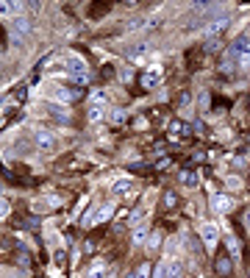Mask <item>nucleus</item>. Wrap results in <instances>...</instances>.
<instances>
[{
	"mask_svg": "<svg viewBox=\"0 0 250 278\" xmlns=\"http://www.w3.org/2000/svg\"><path fill=\"white\" fill-rule=\"evenodd\" d=\"M200 239H203V245H206L208 250H214L217 239H220V228H217L214 222H203L200 225Z\"/></svg>",
	"mask_w": 250,
	"mask_h": 278,
	"instance_id": "1",
	"label": "nucleus"
},
{
	"mask_svg": "<svg viewBox=\"0 0 250 278\" xmlns=\"http://www.w3.org/2000/svg\"><path fill=\"white\" fill-rule=\"evenodd\" d=\"M34 142L39 150H53L56 145H59V139H56L53 131H45V128H39V131L34 134Z\"/></svg>",
	"mask_w": 250,
	"mask_h": 278,
	"instance_id": "2",
	"label": "nucleus"
},
{
	"mask_svg": "<svg viewBox=\"0 0 250 278\" xmlns=\"http://www.w3.org/2000/svg\"><path fill=\"white\" fill-rule=\"evenodd\" d=\"M161 75H164V72H161V67L145 70V72H142V86H145V89H156V86L161 83Z\"/></svg>",
	"mask_w": 250,
	"mask_h": 278,
	"instance_id": "3",
	"label": "nucleus"
},
{
	"mask_svg": "<svg viewBox=\"0 0 250 278\" xmlns=\"http://www.w3.org/2000/svg\"><path fill=\"white\" fill-rule=\"evenodd\" d=\"M181 262L178 259H173V262H164L161 264V270H159V278H181Z\"/></svg>",
	"mask_w": 250,
	"mask_h": 278,
	"instance_id": "4",
	"label": "nucleus"
},
{
	"mask_svg": "<svg viewBox=\"0 0 250 278\" xmlns=\"http://www.w3.org/2000/svg\"><path fill=\"white\" fill-rule=\"evenodd\" d=\"M228 28H231V20H228V17H220V20H214L211 25L206 28V36H220V34H225Z\"/></svg>",
	"mask_w": 250,
	"mask_h": 278,
	"instance_id": "5",
	"label": "nucleus"
},
{
	"mask_svg": "<svg viewBox=\"0 0 250 278\" xmlns=\"http://www.w3.org/2000/svg\"><path fill=\"white\" fill-rule=\"evenodd\" d=\"M211 206H214L217 211H222V214H228L231 208H234V198H228V195H214V198H211Z\"/></svg>",
	"mask_w": 250,
	"mask_h": 278,
	"instance_id": "6",
	"label": "nucleus"
},
{
	"mask_svg": "<svg viewBox=\"0 0 250 278\" xmlns=\"http://www.w3.org/2000/svg\"><path fill=\"white\" fill-rule=\"evenodd\" d=\"M67 67L72 70V72H78V75H86V62H83L81 56H75V53L67 56Z\"/></svg>",
	"mask_w": 250,
	"mask_h": 278,
	"instance_id": "7",
	"label": "nucleus"
},
{
	"mask_svg": "<svg viewBox=\"0 0 250 278\" xmlns=\"http://www.w3.org/2000/svg\"><path fill=\"white\" fill-rule=\"evenodd\" d=\"M111 192L117 195V198H123V195H131V192H133V181H128V178L117 181V184H114V189H111Z\"/></svg>",
	"mask_w": 250,
	"mask_h": 278,
	"instance_id": "8",
	"label": "nucleus"
},
{
	"mask_svg": "<svg viewBox=\"0 0 250 278\" xmlns=\"http://www.w3.org/2000/svg\"><path fill=\"white\" fill-rule=\"evenodd\" d=\"M22 11V3H3L0 0V14L3 17H8V14H20Z\"/></svg>",
	"mask_w": 250,
	"mask_h": 278,
	"instance_id": "9",
	"label": "nucleus"
},
{
	"mask_svg": "<svg viewBox=\"0 0 250 278\" xmlns=\"http://www.w3.org/2000/svg\"><path fill=\"white\" fill-rule=\"evenodd\" d=\"M106 276V264L103 262H95L89 267V278H103Z\"/></svg>",
	"mask_w": 250,
	"mask_h": 278,
	"instance_id": "10",
	"label": "nucleus"
},
{
	"mask_svg": "<svg viewBox=\"0 0 250 278\" xmlns=\"http://www.w3.org/2000/svg\"><path fill=\"white\" fill-rule=\"evenodd\" d=\"M89 120L92 123H100L103 120V106H89Z\"/></svg>",
	"mask_w": 250,
	"mask_h": 278,
	"instance_id": "11",
	"label": "nucleus"
},
{
	"mask_svg": "<svg viewBox=\"0 0 250 278\" xmlns=\"http://www.w3.org/2000/svg\"><path fill=\"white\" fill-rule=\"evenodd\" d=\"M106 100H109L106 92H95V95H92V106H103V109H106Z\"/></svg>",
	"mask_w": 250,
	"mask_h": 278,
	"instance_id": "12",
	"label": "nucleus"
},
{
	"mask_svg": "<svg viewBox=\"0 0 250 278\" xmlns=\"http://www.w3.org/2000/svg\"><path fill=\"white\" fill-rule=\"evenodd\" d=\"M28 28H31V25H28V20H22V17H20V20H17V22H14V31H17V34H28Z\"/></svg>",
	"mask_w": 250,
	"mask_h": 278,
	"instance_id": "13",
	"label": "nucleus"
},
{
	"mask_svg": "<svg viewBox=\"0 0 250 278\" xmlns=\"http://www.w3.org/2000/svg\"><path fill=\"white\" fill-rule=\"evenodd\" d=\"M239 70H250V50L239 56Z\"/></svg>",
	"mask_w": 250,
	"mask_h": 278,
	"instance_id": "14",
	"label": "nucleus"
},
{
	"mask_svg": "<svg viewBox=\"0 0 250 278\" xmlns=\"http://www.w3.org/2000/svg\"><path fill=\"white\" fill-rule=\"evenodd\" d=\"M147 276H150V264H142L136 270V276H131V278H147Z\"/></svg>",
	"mask_w": 250,
	"mask_h": 278,
	"instance_id": "15",
	"label": "nucleus"
},
{
	"mask_svg": "<svg viewBox=\"0 0 250 278\" xmlns=\"http://www.w3.org/2000/svg\"><path fill=\"white\" fill-rule=\"evenodd\" d=\"M123 117H125V111L123 109H114V111H111V123H123Z\"/></svg>",
	"mask_w": 250,
	"mask_h": 278,
	"instance_id": "16",
	"label": "nucleus"
},
{
	"mask_svg": "<svg viewBox=\"0 0 250 278\" xmlns=\"http://www.w3.org/2000/svg\"><path fill=\"white\" fill-rule=\"evenodd\" d=\"M8 211H11L8 201H3V198H0V220H3V217H8Z\"/></svg>",
	"mask_w": 250,
	"mask_h": 278,
	"instance_id": "17",
	"label": "nucleus"
},
{
	"mask_svg": "<svg viewBox=\"0 0 250 278\" xmlns=\"http://www.w3.org/2000/svg\"><path fill=\"white\" fill-rule=\"evenodd\" d=\"M164 203H167V206H175V203H178V198H175L173 192H167L164 195Z\"/></svg>",
	"mask_w": 250,
	"mask_h": 278,
	"instance_id": "18",
	"label": "nucleus"
},
{
	"mask_svg": "<svg viewBox=\"0 0 250 278\" xmlns=\"http://www.w3.org/2000/svg\"><path fill=\"white\" fill-rule=\"evenodd\" d=\"M159 242H161V234L156 231V234L150 236V242H147V245H150V248H159Z\"/></svg>",
	"mask_w": 250,
	"mask_h": 278,
	"instance_id": "19",
	"label": "nucleus"
},
{
	"mask_svg": "<svg viewBox=\"0 0 250 278\" xmlns=\"http://www.w3.org/2000/svg\"><path fill=\"white\" fill-rule=\"evenodd\" d=\"M139 220H142V208H133V214H131V220H128V222L133 225V222H139Z\"/></svg>",
	"mask_w": 250,
	"mask_h": 278,
	"instance_id": "20",
	"label": "nucleus"
},
{
	"mask_svg": "<svg viewBox=\"0 0 250 278\" xmlns=\"http://www.w3.org/2000/svg\"><path fill=\"white\" fill-rule=\"evenodd\" d=\"M133 242H145V228H136V234H133Z\"/></svg>",
	"mask_w": 250,
	"mask_h": 278,
	"instance_id": "21",
	"label": "nucleus"
},
{
	"mask_svg": "<svg viewBox=\"0 0 250 278\" xmlns=\"http://www.w3.org/2000/svg\"><path fill=\"white\" fill-rule=\"evenodd\" d=\"M217 270H220V273H228V270H231V264H228V262H225V259H222V262H220V264H217Z\"/></svg>",
	"mask_w": 250,
	"mask_h": 278,
	"instance_id": "22",
	"label": "nucleus"
},
{
	"mask_svg": "<svg viewBox=\"0 0 250 278\" xmlns=\"http://www.w3.org/2000/svg\"><path fill=\"white\" fill-rule=\"evenodd\" d=\"M228 187H231V189H239L242 184H239V178H228Z\"/></svg>",
	"mask_w": 250,
	"mask_h": 278,
	"instance_id": "23",
	"label": "nucleus"
},
{
	"mask_svg": "<svg viewBox=\"0 0 250 278\" xmlns=\"http://www.w3.org/2000/svg\"><path fill=\"white\" fill-rule=\"evenodd\" d=\"M245 225H248V231H250V208L245 211Z\"/></svg>",
	"mask_w": 250,
	"mask_h": 278,
	"instance_id": "24",
	"label": "nucleus"
}]
</instances>
